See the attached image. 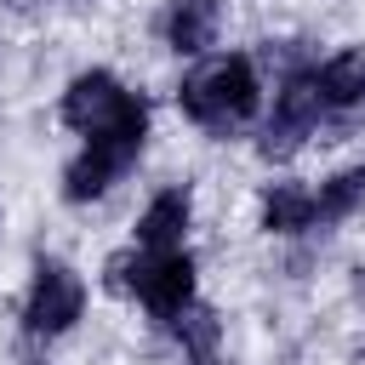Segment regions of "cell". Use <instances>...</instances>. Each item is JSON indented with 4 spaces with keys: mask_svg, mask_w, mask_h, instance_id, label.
<instances>
[{
    "mask_svg": "<svg viewBox=\"0 0 365 365\" xmlns=\"http://www.w3.org/2000/svg\"><path fill=\"white\" fill-rule=\"evenodd\" d=\"M257 68H251V57H217L211 68H200V74H188L182 80V114L188 120H200V125H211V131H228V125H240V120H251L257 114Z\"/></svg>",
    "mask_w": 365,
    "mask_h": 365,
    "instance_id": "1",
    "label": "cell"
},
{
    "mask_svg": "<svg viewBox=\"0 0 365 365\" xmlns=\"http://www.w3.org/2000/svg\"><path fill=\"white\" fill-rule=\"evenodd\" d=\"M143 131H148V108L137 103L125 120H114L108 131H97V137L80 148V160L63 171V194H68V200H97L103 188H114V177L137 160Z\"/></svg>",
    "mask_w": 365,
    "mask_h": 365,
    "instance_id": "2",
    "label": "cell"
},
{
    "mask_svg": "<svg viewBox=\"0 0 365 365\" xmlns=\"http://www.w3.org/2000/svg\"><path fill=\"white\" fill-rule=\"evenodd\" d=\"M80 308H86L80 274L63 268V262H40L34 268V285H29V302H23V325L34 336H57V331H68L80 319Z\"/></svg>",
    "mask_w": 365,
    "mask_h": 365,
    "instance_id": "3",
    "label": "cell"
},
{
    "mask_svg": "<svg viewBox=\"0 0 365 365\" xmlns=\"http://www.w3.org/2000/svg\"><path fill=\"white\" fill-rule=\"evenodd\" d=\"M125 285H131V291L148 302V314H160V319H177V314L194 302V262H188V251L137 257Z\"/></svg>",
    "mask_w": 365,
    "mask_h": 365,
    "instance_id": "4",
    "label": "cell"
},
{
    "mask_svg": "<svg viewBox=\"0 0 365 365\" xmlns=\"http://www.w3.org/2000/svg\"><path fill=\"white\" fill-rule=\"evenodd\" d=\"M143 97H131L114 74H103V68H91V74H80L68 91H63V120L74 125V131H86V137H97V131H108L114 120H125L131 108H137Z\"/></svg>",
    "mask_w": 365,
    "mask_h": 365,
    "instance_id": "5",
    "label": "cell"
},
{
    "mask_svg": "<svg viewBox=\"0 0 365 365\" xmlns=\"http://www.w3.org/2000/svg\"><path fill=\"white\" fill-rule=\"evenodd\" d=\"M182 228H188V194H182V188H165V194H154L148 211L137 217V245H143L148 257L177 251V245H182Z\"/></svg>",
    "mask_w": 365,
    "mask_h": 365,
    "instance_id": "6",
    "label": "cell"
},
{
    "mask_svg": "<svg viewBox=\"0 0 365 365\" xmlns=\"http://www.w3.org/2000/svg\"><path fill=\"white\" fill-rule=\"evenodd\" d=\"M165 40H171V51H182V57L205 51V46L217 40V0H177L171 17H165Z\"/></svg>",
    "mask_w": 365,
    "mask_h": 365,
    "instance_id": "7",
    "label": "cell"
},
{
    "mask_svg": "<svg viewBox=\"0 0 365 365\" xmlns=\"http://www.w3.org/2000/svg\"><path fill=\"white\" fill-rule=\"evenodd\" d=\"M314 86H319L325 108H354V103H365V51H336V57L314 74Z\"/></svg>",
    "mask_w": 365,
    "mask_h": 365,
    "instance_id": "8",
    "label": "cell"
},
{
    "mask_svg": "<svg viewBox=\"0 0 365 365\" xmlns=\"http://www.w3.org/2000/svg\"><path fill=\"white\" fill-rule=\"evenodd\" d=\"M262 228L268 234H302V228H314V194L297 188V182H274L268 200H262Z\"/></svg>",
    "mask_w": 365,
    "mask_h": 365,
    "instance_id": "9",
    "label": "cell"
},
{
    "mask_svg": "<svg viewBox=\"0 0 365 365\" xmlns=\"http://www.w3.org/2000/svg\"><path fill=\"white\" fill-rule=\"evenodd\" d=\"M319 114H325V97H319V86H314V74H291V80L279 86V97H274V120H285V125H297V131H314Z\"/></svg>",
    "mask_w": 365,
    "mask_h": 365,
    "instance_id": "10",
    "label": "cell"
},
{
    "mask_svg": "<svg viewBox=\"0 0 365 365\" xmlns=\"http://www.w3.org/2000/svg\"><path fill=\"white\" fill-rule=\"evenodd\" d=\"M359 205H365V165L336 171V177L314 194V222H342V217L359 211Z\"/></svg>",
    "mask_w": 365,
    "mask_h": 365,
    "instance_id": "11",
    "label": "cell"
},
{
    "mask_svg": "<svg viewBox=\"0 0 365 365\" xmlns=\"http://www.w3.org/2000/svg\"><path fill=\"white\" fill-rule=\"evenodd\" d=\"M171 325H177V336H182V348H188V354H200V359H205V354L217 348V336H222V325H217V314H211V308H194V302H188V308H182V314L171 319Z\"/></svg>",
    "mask_w": 365,
    "mask_h": 365,
    "instance_id": "12",
    "label": "cell"
},
{
    "mask_svg": "<svg viewBox=\"0 0 365 365\" xmlns=\"http://www.w3.org/2000/svg\"><path fill=\"white\" fill-rule=\"evenodd\" d=\"M268 160H285V154H297L302 148V131L297 125H285V120H268V131H262V143H257Z\"/></svg>",
    "mask_w": 365,
    "mask_h": 365,
    "instance_id": "13",
    "label": "cell"
}]
</instances>
